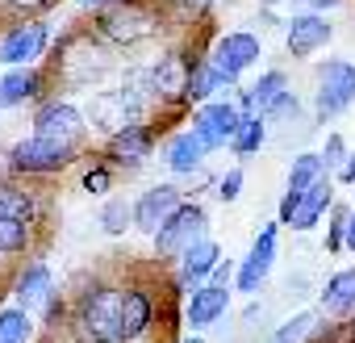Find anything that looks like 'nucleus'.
<instances>
[{
  "instance_id": "nucleus-13",
  "label": "nucleus",
  "mask_w": 355,
  "mask_h": 343,
  "mask_svg": "<svg viewBox=\"0 0 355 343\" xmlns=\"http://www.w3.org/2000/svg\"><path fill=\"white\" fill-rule=\"evenodd\" d=\"M322 176H330V167H326V159H322V155H297V159H293V167H288V193L280 197V214H276L284 226L293 222V210H297L301 193H305V189H313Z\"/></svg>"
},
{
  "instance_id": "nucleus-4",
  "label": "nucleus",
  "mask_w": 355,
  "mask_h": 343,
  "mask_svg": "<svg viewBox=\"0 0 355 343\" xmlns=\"http://www.w3.org/2000/svg\"><path fill=\"white\" fill-rule=\"evenodd\" d=\"M138 109H142V92L134 88V80L125 88H113V92H96L92 105H88V122L101 130V134H121L125 126L138 122Z\"/></svg>"
},
{
  "instance_id": "nucleus-26",
  "label": "nucleus",
  "mask_w": 355,
  "mask_h": 343,
  "mask_svg": "<svg viewBox=\"0 0 355 343\" xmlns=\"http://www.w3.org/2000/svg\"><path fill=\"white\" fill-rule=\"evenodd\" d=\"M38 88H42L38 72H9L5 80H0V109H13L21 101H34Z\"/></svg>"
},
{
  "instance_id": "nucleus-7",
  "label": "nucleus",
  "mask_w": 355,
  "mask_h": 343,
  "mask_svg": "<svg viewBox=\"0 0 355 343\" xmlns=\"http://www.w3.org/2000/svg\"><path fill=\"white\" fill-rule=\"evenodd\" d=\"M9 159H13V172H26V176H51V172H63L76 159V151L59 147V142H46V138L34 134V138H21L9 151Z\"/></svg>"
},
{
  "instance_id": "nucleus-17",
  "label": "nucleus",
  "mask_w": 355,
  "mask_h": 343,
  "mask_svg": "<svg viewBox=\"0 0 355 343\" xmlns=\"http://www.w3.org/2000/svg\"><path fill=\"white\" fill-rule=\"evenodd\" d=\"M150 326H155V297H150V289H142V285L121 289V339L125 343L142 339Z\"/></svg>"
},
{
  "instance_id": "nucleus-27",
  "label": "nucleus",
  "mask_w": 355,
  "mask_h": 343,
  "mask_svg": "<svg viewBox=\"0 0 355 343\" xmlns=\"http://www.w3.org/2000/svg\"><path fill=\"white\" fill-rule=\"evenodd\" d=\"M0 218H17V222H30L34 226V218H38L34 193L13 189V185H0Z\"/></svg>"
},
{
  "instance_id": "nucleus-35",
  "label": "nucleus",
  "mask_w": 355,
  "mask_h": 343,
  "mask_svg": "<svg viewBox=\"0 0 355 343\" xmlns=\"http://www.w3.org/2000/svg\"><path fill=\"white\" fill-rule=\"evenodd\" d=\"M263 117H268V122H297V117H301V105H297V97H293V92H284V97H280Z\"/></svg>"
},
{
  "instance_id": "nucleus-30",
  "label": "nucleus",
  "mask_w": 355,
  "mask_h": 343,
  "mask_svg": "<svg viewBox=\"0 0 355 343\" xmlns=\"http://www.w3.org/2000/svg\"><path fill=\"white\" fill-rule=\"evenodd\" d=\"M34 243V226L17 218H0V256H21Z\"/></svg>"
},
{
  "instance_id": "nucleus-1",
  "label": "nucleus",
  "mask_w": 355,
  "mask_h": 343,
  "mask_svg": "<svg viewBox=\"0 0 355 343\" xmlns=\"http://www.w3.org/2000/svg\"><path fill=\"white\" fill-rule=\"evenodd\" d=\"M76 331L84 343H125L121 339V289L92 285L76 306Z\"/></svg>"
},
{
  "instance_id": "nucleus-32",
  "label": "nucleus",
  "mask_w": 355,
  "mask_h": 343,
  "mask_svg": "<svg viewBox=\"0 0 355 343\" xmlns=\"http://www.w3.org/2000/svg\"><path fill=\"white\" fill-rule=\"evenodd\" d=\"M130 222H134V206H130V201H121V197L105 201V210H101V226H105V235H125Z\"/></svg>"
},
{
  "instance_id": "nucleus-43",
  "label": "nucleus",
  "mask_w": 355,
  "mask_h": 343,
  "mask_svg": "<svg viewBox=\"0 0 355 343\" xmlns=\"http://www.w3.org/2000/svg\"><path fill=\"white\" fill-rule=\"evenodd\" d=\"M209 5V0H180V9H189V13H201Z\"/></svg>"
},
{
  "instance_id": "nucleus-39",
  "label": "nucleus",
  "mask_w": 355,
  "mask_h": 343,
  "mask_svg": "<svg viewBox=\"0 0 355 343\" xmlns=\"http://www.w3.org/2000/svg\"><path fill=\"white\" fill-rule=\"evenodd\" d=\"M209 281H214V285H226V289H230V281H234V268H230V264H218V268L209 272Z\"/></svg>"
},
{
  "instance_id": "nucleus-40",
  "label": "nucleus",
  "mask_w": 355,
  "mask_h": 343,
  "mask_svg": "<svg viewBox=\"0 0 355 343\" xmlns=\"http://www.w3.org/2000/svg\"><path fill=\"white\" fill-rule=\"evenodd\" d=\"M13 9H26V13H38V9H46V5H55V0H9Z\"/></svg>"
},
{
  "instance_id": "nucleus-8",
  "label": "nucleus",
  "mask_w": 355,
  "mask_h": 343,
  "mask_svg": "<svg viewBox=\"0 0 355 343\" xmlns=\"http://www.w3.org/2000/svg\"><path fill=\"white\" fill-rule=\"evenodd\" d=\"M355 101V63L347 59H330L318 67V113L334 117Z\"/></svg>"
},
{
  "instance_id": "nucleus-11",
  "label": "nucleus",
  "mask_w": 355,
  "mask_h": 343,
  "mask_svg": "<svg viewBox=\"0 0 355 343\" xmlns=\"http://www.w3.org/2000/svg\"><path fill=\"white\" fill-rule=\"evenodd\" d=\"M280 226H284V222L276 218V222L263 226L259 239L251 243V251H247V260H243V268H239V276H234L239 293H259V285L268 281V272H272V264H276V231H280Z\"/></svg>"
},
{
  "instance_id": "nucleus-25",
  "label": "nucleus",
  "mask_w": 355,
  "mask_h": 343,
  "mask_svg": "<svg viewBox=\"0 0 355 343\" xmlns=\"http://www.w3.org/2000/svg\"><path fill=\"white\" fill-rule=\"evenodd\" d=\"M322 310L326 314H351L355 310V268H343L326 281L322 289Z\"/></svg>"
},
{
  "instance_id": "nucleus-9",
  "label": "nucleus",
  "mask_w": 355,
  "mask_h": 343,
  "mask_svg": "<svg viewBox=\"0 0 355 343\" xmlns=\"http://www.w3.org/2000/svg\"><path fill=\"white\" fill-rule=\"evenodd\" d=\"M243 122V109H234L230 101H205L197 113H193V134L214 151V147H226L234 142V130Z\"/></svg>"
},
{
  "instance_id": "nucleus-6",
  "label": "nucleus",
  "mask_w": 355,
  "mask_h": 343,
  "mask_svg": "<svg viewBox=\"0 0 355 343\" xmlns=\"http://www.w3.org/2000/svg\"><path fill=\"white\" fill-rule=\"evenodd\" d=\"M34 134L46 138V142H59V147H71L80 151L84 134H88V117L71 105V101H46L34 117Z\"/></svg>"
},
{
  "instance_id": "nucleus-12",
  "label": "nucleus",
  "mask_w": 355,
  "mask_h": 343,
  "mask_svg": "<svg viewBox=\"0 0 355 343\" xmlns=\"http://www.w3.org/2000/svg\"><path fill=\"white\" fill-rule=\"evenodd\" d=\"M180 206H184V193L175 189V185H155V189H146V193L134 201V226H138L142 235H155Z\"/></svg>"
},
{
  "instance_id": "nucleus-10",
  "label": "nucleus",
  "mask_w": 355,
  "mask_h": 343,
  "mask_svg": "<svg viewBox=\"0 0 355 343\" xmlns=\"http://www.w3.org/2000/svg\"><path fill=\"white\" fill-rule=\"evenodd\" d=\"M255 59H259V38H255V34H226V38H218V47L209 51V63H214V72H218L226 84H234Z\"/></svg>"
},
{
  "instance_id": "nucleus-24",
  "label": "nucleus",
  "mask_w": 355,
  "mask_h": 343,
  "mask_svg": "<svg viewBox=\"0 0 355 343\" xmlns=\"http://www.w3.org/2000/svg\"><path fill=\"white\" fill-rule=\"evenodd\" d=\"M205 151H209V147H205L193 130H189V134H175V138L167 142V167L180 172V176H193V172L205 163Z\"/></svg>"
},
{
  "instance_id": "nucleus-37",
  "label": "nucleus",
  "mask_w": 355,
  "mask_h": 343,
  "mask_svg": "<svg viewBox=\"0 0 355 343\" xmlns=\"http://www.w3.org/2000/svg\"><path fill=\"white\" fill-rule=\"evenodd\" d=\"M322 159H326V167H330V172H338V167L347 163V142H343V134H330V138H326Z\"/></svg>"
},
{
  "instance_id": "nucleus-5",
  "label": "nucleus",
  "mask_w": 355,
  "mask_h": 343,
  "mask_svg": "<svg viewBox=\"0 0 355 343\" xmlns=\"http://www.w3.org/2000/svg\"><path fill=\"white\" fill-rule=\"evenodd\" d=\"M55 59H59V80L71 84V88H88L96 76L109 72V55L92 38H67Z\"/></svg>"
},
{
  "instance_id": "nucleus-29",
  "label": "nucleus",
  "mask_w": 355,
  "mask_h": 343,
  "mask_svg": "<svg viewBox=\"0 0 355 343\" xmlns=\"http://www.w3.org/2000/svg\"><path fill=\"white\" fill-rule=\"evenodd\" d=\"M30 335H34V318L26 306L0 310V343H30Z\"/></svg>"
},
{
  "instance_id": "nucleus-33",
  "label": "nucleus",
  "mask_w": 355,
  "mask_h": 343,
  "mask_svg": "<svg viewBox=\"0 0 355 343\" xmlns=\"http://www.w3.org/2000/svg\"><path fill=\"white\" fill-rule=\"evenodd\" d=\"M313 322H318V314H313V310H301L297 318H288V322L272 335V343H301L305 335H313Z\"/></svg>"
},
{
  "instance_id": "nucleus-36",
  "label": "nucleus",
  "mask_w": 355,
  "mask_h": 343,
  "mask_svg": "<svg viewBox=\"0 0 355 343\" xmlns=\"http://www.w3.org/2000/svg\"><path fill=\"white\" fill-rule=\"evenodd\" d=\"M239 193H243V167H230L226 176L218 181V201H239Z\"/></svg>"
},
{
  "instance_id": "nucleus-41",
  "label": "nucleus",
  "mask_w": 355,
  "mask_h": 343,
  "mask_svg": "<svg viewBox=\"0 0 355 343\" xmlns=\"http://www.w3.org/2000/svg\"><path fill=\"white\" fill-rule=\"evenodd\" d=\"M338 181L343 185H355V155H347V163L338 167Z\"/></svg>"
},
{
  "instance_id": "nucleus-14",
  "label": "nucleus",
  "mask_w": 355,
  "mask_h": 343,
  "mask_svg": "<svg viewBox=\"0 0 355 343\" xmlns=\"http://www.w3.org/2000/svg\"><path fill=\"white\" fill-rule=\"evenodd\" d=\"M193 67L197 63H189L184 55H163L159 63H155V72H150V92L159 97V101H184L189 97V80H193Z\"/></svg>"
},
{
  "instance_id": "nucleus-38",
  "label": "nucleus",
  "mask_w": 355,
  "mask_h": 343,
  "mask_svg": "<svg viewBox=\"0 0 355 343\" xmlns=\"http://www.w3.org/2000/svg\"><path fill=\"white\" fill-rule=\"evenodd\" d=\"M84 189H88V193H109V189H113V172H109V167H92L88 176H84Z\"/></svg>"
},
{
  "instance_id": "nucleus-45",
  "label": "nucleus",
  "mask_w": 355,
  "mask_h": 343,
  "mask_svg": "<svg viewBox=\"0 0 355 343\" xmlns=\"http://www.w3.org/2000/svg\"><path fill=\"white\" fill-rule=\"evenodd\" d=\"M80 5L84 9H96V5H109V0H80Z\"/></svg>"
},
{
  "instance_id": "nucleus-46",
  "label": "nucleus",
  "mask_w": 355,
  "mask_h": 343,
  "mask_svg": "<svg viewBox=\"0 0 355 343\" xmlns=\"http://www.w3.org/2000/svg\"><path fill=\"white\" fill-rule=\"evenodd\" d=\"M180 343H201V339H197V335H189V339H180Z\"/></svg>"
},
{
  "instance_id": "nucleus-15",
  "label": "nucleus",
  "mask_w": 355,
  "mask_h": 343,
  "mask_svg": "<svg viewBox=\"0 0 355 343\" xmlns=\"http://www.w3.org/2000/svg\"><path fill=\"white\" fill-rule=\"evenodd\" d=\"M46 26L42 22H26V26H13L5 38H0V63H9V67H17V63H30V59H38L42 51H46Z\"/></svg>"
},
{
  "instance_id": "nucleus-31",
  "label": "nucleus",
  "mask_w": 355,
  "mask_h": 343,
  "mask_svg": "<svg viewBox=\"0 0 355 343\" xmlns=\"http://www.w3.org/2000/svg\"><path fill=\"white\" fill-rule=\"evenodd\" d=\"M222 84H226V80L214 72V63H209V59H201V63L193 67V80H189V97H184V101H209Z\"/></svg>"
},
{
  "instance_id": "nucleus-2",
  "label": "nucleus",
  "mask_w": 355,
  "mask_h": 343,
  "mask_svg": "<svg viewBox=\"0 0 355 343\" xmlns=\"http://www.w3.org/2000/svg\"><path fill=\"white\" fill-rule=\"evenodd\" d=\"M101 34L117 47H138L146 42L155 30H159V17L150 9H142L138 0H113V5H101V17H96Z\"/></svg>"
},
{
  "instance_id": "nucleus-22",
  "label": "nucleus",
  "mask_w": 355,
  "mask_h": 343,
  "mask_svg": "<svg viewBox=\"0 0 355 343\" xmlns=\"http://www.w3.org/2000/svg\"><path fill=\"white\" fill-rule=\"evenodd\" d=\"M330 201H334V185H330V176H322L313 189H305L301 193V201H297V210H293V231H309V226H318V218L330 210Z\"/></svg>"
},
{
  "instance_id": "nucleus-16",
  "label": "nucleus",
  "mask_w": 355,
  "mask_h": 343,
  "mask_svg": "<svg viewBox=\"0 0 355 343\" xmlns=\"http://www.w3.org/2000/svg\"><path fill=\"white\" fill-rule=\"evenodd\" d=\"M226 306H230V289L226 285H197L193 289V297H189V306H184V322L193 326V331H205V326H214L222 314H226Z\"/></svg>"
},
{
  "instance_id": "nucleus-44",
  "label": "nucleus",
  "mask_w": 355,
  "mask_h": 343,
  "mask_svg": "<svg viewBox=\"0 0 355 343\" xmlns=\"http://www.w3.org/2000/svg\"><path fill=\"white\" fill-rule=\"evenodd\" d=\"M309 5H313V9H334L338 0H309Z\"/></svg>"
},
{
  "instance_id": "nucleus-47",
  "label": "nucleus",
  "mask_w": 355,
  "mask_h": 343,
  "mask_svg": "<svg viewBox=\"0 0 355 343\" xmlns=\"http://www.w3.org/2000/svg\"><path fill=\"white\" fill-rule=\"evenodd\" d=\"M259 5H276V0H259Z\"/></svg>"
},
{
  "instance_id": "nucleus-23",
  "label": "nucleus",
  "mask_w": 355,
  "mask_h": 343,
  "mask_svg": "<svg viewBox=\"0 0 355 343\" xmlns=\"http://www.w3.org/2000/svg\"><path fill=\"white\" fill-rule=\"evenodd\" d=\"M288 92V80H284V72H263L247 92H243V101H239V109L243 113H268L280 97Z\"/></svg>"
},
{
  "instance_id": "nucleus-42",
  "label": "nucleus",
  "mask_w": 355,
  "mask_h": 343,
  "mask_svg": "<svg viewBox=\"0 0 355 343\" xmlns=\"http://www.w3.org/2000/svg\"><path fill=\"white\" fill-rule=\"evenodd\" d=\"M347 247H351V251H355V210H351V214H347Z\"/></svg>"
},
{
  "instance_id": "nucleus-34",
  "label": "nucleus",
  "mask_w": 355,
  "mask_h": 343,
  "mask_svg": "<svg viewBox=\"0 0 355 343\" xmlns=\"http://www.w3.org/2000/svg\"><path fill=\"white\" fill-rule=\"evenodd\" d=\"M347 214H351V210H343V206H338V210H334V218H330V226H326V251H330V256L347 247Z\"/></svg>"
},
{
  "instance_id": "nucleus-18",
  "label": "nucleus",
  "mask_w": 355,
  "mask_h": 343,
  "mask_svg": "<svg viewBox=\"0 0 355 343\" xmlns=\"http://www.w3.org/2000/svg\"><path fill=\"white\" fill-rule=\"evenodd\" d=\"M13 297H17V306H26L30 314H34V310H51V306H55V276H51V268H46V264H30V268L17 276Z\"/></svg>"
},
{
  "instance_id": "nucleus-20",
  "label": "nucleus",
  "mask_w": 355,
  "mask_h": 343,
  "mask_svg": "<svg viewBox=\"0 0 355 343\" xmlns=\"http://www.w3.org/2000/svg\"><path fill=\"white\" fill-rule=\"evenodd\" d=\"M150 147H155V126H125L121 134H109V159H117V163H130V167H138L146 155H150Z\"/></svg>"
},
{
  "instance_id": "nucleus-21",
  "label": "nucleus",
  "mask_w": 355,
  "mask_h": 343,
  "mask_svg": "<svg viewBox=\"0 0 355 343\" xmlns=\"http://www.w3.org/2000/svg\"><path fill=\"white\" fill-rule=\"evenodd\" d=\"M218 264H222V247H218V243L205 235L201 243H193V247L180 256V285L197 289V285H201V281H205V276L218 268Z\"/></svg>"
},
{
  "instance_id": "nucleus-28",
  "label": "nucleus",
  "mask_w": 355,
  "mask_h": 343,
  "mask_svg": "<svg viewBox=\"0 0 355 343\" xmlns=\"http://www.w3.org/2000/svg\"><path fill=\"white\" fill-rule=\"evenodd\" d=\"M263 138H268V117H263V113H243V122H239L230 147H234L239 155H255V151L263 147Z\"/></svg>"
},
{
  "instance_id": "nucleus-19",
  "label": "nucleus",
  "mask_w": 355,
  "mask_h": 343,
  "mask_svg": "<svg viewBox=\"0 0 355 343\" xmlns=\"http://www.w3.org/2000/svg\"><path fill=\"white\" fill-rule=\"evenodd\" d=\"M284 26H288V30H284V42H288V51H293L297 59H309L313 51H322V47L330 42V26H326V17L301 13V17L284 22Z\"/></svg>"
},
{
  "instance_id": "nucleus-3",
  "label": "nucleus",
  "mask_w": 355,
  "mask_h": 343,
  "mask_svg": "<svg viewBox=\"0 0 355 343\" xmlns=\"http://www.w3.org/2000/svg\"><path fill=\"white\" fill-rule=\"evenodd\" d=\"M209 231V214L197 206V201H184L180 210H175L159 231H155V251L163 260H180L193 243H201Z\"/></svg>"
}]
</instances>
